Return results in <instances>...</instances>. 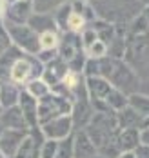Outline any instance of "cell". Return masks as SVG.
<instances>
[{"label": "cell", "instance_id": "obj_1", "mask_svg": "<svg viewBox=\"0 0 149 158\" xmlns=\"http://www.w3.org/2000/svg\"><path fill=\"white\" fill-rule=\"evenodd\" d=\"M97 18L109 22L113 26L129 24L142 13V4L138 0H89Z\"/></svg>", "mask_w": 149, "mask_h": 158}, {"label": "cell", "instance_id": "obj_2", "mask_svg": "<svg viewBox=\"0 0 149 158\" xmlns=\"http://www.w3.org/2000/svg\"><path fill=\"white\" fill-rule=\"evenodd\" d=\"M122 60L138 75L142 82L149 80V33L127 36Z\"/></svg>", "mask_w": 149, "mask_h": 158}, {"label": "cell", "instance_id": "obj_3", "mask_svg": "<svg viewBox=\"0 0 149 158\" xmlns=\"http://www.w3.org/2000/svg\"><path fill=\"white\" fill-rule=\"evenodd\" d=\"M71 107H73V102L69 98H64V96L55 95V93L46 95L44 98L38 100V106H36L38 126L49 122L53 118H58V116H64V114H71Z\"/></svg>", "mask_w": 149, "mask_h": 158}, {"label": "cell", "instance_id": "obj_4", "mask_svg": "<svg viewBox=\"0 0 149 158\" xmlns=\"http://www.w3.org/2000/svg\"><path fill=\"white\" fill-rule=\"evenodd\" d=\"M107 80L113 85V89H118L127 96L133 93H138L142 89V80L138 78V75L124 60H115L113 71Z\"/></svg>", "mask_w": 149, "mask_h": 158}, {"label": "cell", "instance_id": "obj_5", "mask_svg": "<svg viewBox=\"0 0 149 158\" xmlns=\"http://www.w3.org/2000/svg\"><path fill=\"white\" fill-rule=\"evenodd\" d=\"M6 29H7V35L11 38V44L20 49L24 55H31V56L38 55V51H40V36L27 24L6 26Z\"/></svg>", "mask_w": 149, "mask_h": 158}, {"label": "cell", "instance_id": "obj_6", "mask_svg": "<svg viewBox=\"0 0 149 158\" xmlns=\"http://www.w3.org/2000/svg\"><path fill=\"white\" fill-rule=\"evenodd\" d=\"M35 13L33 0H4L2 22L4 26H22Z\"/></svg>", "mask_w": 149, "mask_h": 158}, {"label": "cell", "instance_id": "obj_7", "mask_svg": "<svg viewBox=\"0 0 149 158\" xmlns=\"http://www.w3.org/2000/svg\"><path fill=\"white\" fill-rule=\"evenodd\" d=\"M40 131H42V135H44L46 140H56V142L66 140V138H69V136L75 133V129H73V120H71L69 114L53 118L49 122L42 124V126H40Z\"/></svg>", "mask_w": 149, "mask_h": 158}, {"label": "cell", "instance_id": "obj_8", "mask_svg": "<svg viewBox=\"0 0 149 158\" xmlns=\"http://www.w3.org/2000/svg\"><path fill=\"white\" fill-rule=\"evenodd\" d=\"M95 111H93V106L89 102V96H82V98H77L73 100V107H71V120H73V129L75 131H80V129H85L87 124L91 122Z\"/></svg>", "mask_w": 149, "mask_h": 158}, {"label": "cell", "instance_id": "obj_9", "mask_svg": "<svg viewBox=\"0 0 149 158\" xmlns=\"http://www.w3.org/2000/svg\"><path fill=\"white\" fill-rule=\"evenodd\" d=\"M27 133L29 131H15V129H4L0 133V153L4 155V158H15Z\"/></svg>", "mask_w": 149, "mask_h": 158}, {"label": "cell", "instance_id": "obj_10", "mask_svg": "<svg viewBox=\"0 0 149 158\" xmlns=\"http://www.w3.org/2000/svg\"><path fill=\"white\" fill-rule=\"evenodd\" d=\"M58 56L64 60V62H71L78 53H82V42H80V36L75 35V33H60V42H58Z\"/></svg>", "mask_w": 149, "mask_h": 158}, {"label": "cell", "instance_id": "obj_11", "mask_svg": "<svg viewBox=\"0 0 149 158\" xmlns=\"http://www.w3.org/2000/svg\"><path fill=\"white\" fill-rule=\"evenodd\" d=\"M67 73H69V67H67V64L60 58V56H56L55 60H51L49 64H46L44 65V73H42V80L49 85L51 89L55 87V85H58L64 77H66Z\"/></svg>", "mask_w": 149, "mask_h": 158}, {"label": "cell", "instance_id": "obj_12", "mask_svg": "<svg viewBox=\"0 0 149 158\" xmlns=\"http://www.w3.org/2000/svg\"><path fill=\"white\" fill-rule=\"evenodd\" d=\"M18 107L22 111L24 118H26V124L27 129H35L38 127V118H36V106H38V100L33 98L31 95H27L24 89H20V96H18Z\"/></svg>", "mask_w": 149, "mask_h": 158}, {"label": "cell", "instance_id": "obj_13", "mask_svg": "<svg viewBox=\"0 0 149 158\" xmlns=\"http://www.w3.org/2000/svg\"><path fill=\"white\" fill-rule=\"evenodd\" d=\"M73 155H75V158H91L98 155L97 147L93 145L91 138L87 136V133L84 129L73 133Z\"/></svg>", "mask_w": 149, "mask_h": 158}, {"label": "cell", "instance_id": "obj_14", "mask_svg": "<svg viewBox=\"0 0 149 158\" xmlns=\"http://www.w3.org/2000/svg\"><path fill=\"white\" fill-rule=\"evenodd\" d=\"M0 126L4 129H15V131H29L27 124H26V118L22 114V111L18 106L13 107H7V109L2 111L0 114Z\"/></svg>", "mask_w": 149, "mask_h": 158}, {"label": "cell", "instance_id": "obj_15", "mask_svg": "<svg viewBox=\"0 0 149 158\" xmlns=\"http://www.w3.org/2000/svg\"><path fill=\"white\" fill-rule=\"evenodd\" d=\"M113 89V85L109 84V80L102 78V77H87L85 78V91L89 100H106V96L109 95V91Z\"/></svg>", "mask_w": 149, "mask_h": 158}, {"label": "cell", "instance_id": "obj_16", "mask_svg": "<svg viewBox=\"0 0 149 158\" xmlns=\"http://www.w3.org/2000/svg\"><path fill=\"white\" fill-rule=\"evenodd\" d=\"M116 145L120 149V153L124 151H135L140 145V129L131 127V129H120L116 133Z\"/></svg>", "mask_w": 149, "mask_h": 158}, {"label": "cell", "instance_id": "obj_17", "mask_svg": "<svg viewBox=\"0 0 149 158\" xmlns=\"http://www.w3.org/2000/svg\"><path fill=\"white\" fill-rule=\"evenodd\" d=\"M27 26H29L35 33H38V35L48 33V31H58L51 13H33L31 18L27 20Z\"/></svg>", "mask_w": 149, "mask_h": 158}, {"label": "cell", "instance_id": "obj_18", "mask_svg": "<svg viewBox=\"0 0 149 158\" xmlns=\"http://www.w3.org/2000/svg\"><path fill=\"white\" fill-rule=\"evenodd\" d=\"M20 89L15 84L11 82H0V106L4 109L13 107L18 104V96H20Z\"/></svg>", "mask_w": 149, "mask_h": 158}, {"label": "cell", "instance_id": "obj_19", "mask_svg": "<svg viewBox=\"0 0 149 158\" xmlns=\"http://www.w3.org/2000/svg\"><path fill=\"white\" fill-rule=\"evenodd\" d=\"M116 114V124H118V131L120 129H131V127H136V129H140V124H142V116L138 114V113H135V111L127 106V107H124L122 111H118L115 113Z\"/></svg>", "mask_w": 149, "mask_h": 158}, {"label": "cell", "instance_id": "obj_20", "mask_svg": "<svg viewBox=\"0 0 149 158\" xmlns=\"http://www.w3.org/2000/svg\"><path fill=\"white\" fill-rule=\"evenodd\" d=\"M127 106H129L135 113H138V114L142 116V120L149 116V95H146V93L138 91V93L129 95L127 96Z\"/></svg>", "mask_w": 149, "mask_h": 158}, {"label": "cell", "instance_id": "obj_21", "mask_svg": "<svg viewBox=\"0 0 149 158\" xmlns=\"http://www.w3.org/2000/svg\"><path fill=\"white\" fill-rule=\"evenodd\" d=\"M93 29H95V33H97V36H98L100 42H104L106 46H109L111 42H113V38L116 36V29L113 24H109V22H104V20H100V18H97L93 24H89Z\"/></svg>", "mask_w": 149, "mask_h": 158}, {"label": "cell", "instance_id": "obj_22", "mask_svg": "<svg viewBox=\"0 0 149 158\" xmlns=\"http://www.w3.org/2000/svg\"><path fill=\"white\" fill-rule=\"evenodd\" d=\"M22 89H24L27 95H31L33 98H36V100H40V98H44L46 95H49V93H51V87L42 78L29 80V82H27Z\"/></svg>", "mask_w": 149, "mask_h": 158}, {"label": "cell", "instance_id": "obj_23", "mask_svg": "<svg viewBox=\"0 0 149 158\" xmlns=\"http://www.w3.org/2000/svg\"><path fill=\"white\" fill-rule=\"evenodd\" d=\"M71 4H69V0L64 2L62 6H58L51 15H53V20H55V24H56V29L60 33H66V24H67V18L71 15Z\"/></svg>", "mask_w": 149, "mask_h": 158}, {"label": "cell", "instance_id": "obj_24", "mask_svg": "<svg viewBox=\"0 0 149 158\" xmlns=\"http://www.w3.org/2000/svg\"><path fill=\"white\" fill-rule=\"evenodd\" d=\"M106 104H107V107L113 111V113H118V111H122L124 107H127V95H124L118 89H111L109 95L106 96Z\"/></svg>", "mask_w": 149, "mask_h": 158}, {"label": "cell", "instance_id": "obj_25", "mask_svg": "<svg viewBox=\"0 0 149 158\" xmlns=\"http://www.w3.org/2000/svg\"><path fill=\"white\" fill-rule=\"evenodd\" d=\"M38 149L40 147L35 143V140L31 138V135L27 133V136L24 138V142L20 143L15 158H38Z\"/></svg>", "mask_w": 149, "mask_h": 158}, {"label": "cell", "instance_id": "obj_26", "mask_svg": "<svg viewBox=\"0 0 149 158\" xmlns=\"http://www.w3.org/2000/svg\"><path fill=\"white\" fill-rule=\"evenodd\" d=\"M40 36V51L46 49H56L58 48V42H60V33L58 31H48V33H42L38 35Z\"/></svg>", "mask_w": 149, "mask_h": 158}, {"label": "cell", "instance_id": "obj_27", "mask_svg": "<svg viewBox=\"0 0 149 158\" xmlns=\"http://www.w3.org/2000/svg\"><path fill=\"white\" fill-rule=\"evenodd\" d=\"M85 20H84L82 16L78 15V13H75V11H71V15L67 18V24H66V31L67 33H75V35H80V33L85 29Z\"/></svg>", "mask_w": 149, "mask_h": 158}, {"label": "cell", "instance_id": "obj_28", "mask_svg": "<svg viewBox=\"0 0 149 158\" xmlns=\"http://www.w3.org/2000/svg\"><path fill=\"white\" fill-rule=\"evenodd\" d=\"M64 2H67V0H33V7L35 13H53Z\"/></svg>", "mask_w": 149, "mask_h": 158}, {"label": "cell", "instance_id": "obj_29", "mask_svg": "<svg viewBox=\"0 0 149 158\" xmlns=\"http://www.w3.org/2000/svg\"><path fill=\"white\" fill-rule=\"evenodd\" d=\"M84 53H85L87 58H104V56H107V46L104 42L97 40L93 46H89Z\"/></svg>", "mask_w": 149, "mask_h": 158}, {"label": "cell", "instance_id": "obj_30", "mask_svg": "<svg viewBox=\"0 0 149 158\" xmlns=\"http://www.w3.org/2000/svg\"><path fill=\"white\" fill-rule=\"evenodd\" d=\"M58 142L56 140H44L38 149V158H55L56 156Z\"/></svg>", "mask_w": 149, "mask_h": 158}, {"label": "cell", "instance_id": "obj_31", "mask_svg": "<svg viewBox=\"0 0 149 158\" xmlns=\"http://www.w3.org/2000/svg\"><path fill=\"white\" fill-rule=\"evenodd\" d=\"M55 158H75L73 155V135L58 142V149H56V156Z\"/></svg>", "mask_w": 149, "mask_h": 158}, {"label": "cell", "instance_id": "obj_32", "mask_svg": "<svg viewBox=\"0 0 149 158\" xmlns=\"http://www.w3.org/2000/svg\"><path fill=\"white\" fill-rule=\"evenodd\" d=\"M78 36H80V42H82V49H84V51L89 48V46H93V44L98 40L97 33H95V29H93L91 26H85V29H84Z\"/></svg>", "mask_w": 149, "mask_h": 158}, {"label": "cell", "instance_id": "obj_33", "mask_svg": "<svg viewBox=\"0 0 149 158\" xmlns=\"http://www.w3.org/2000/svg\"><path fill=\"white\" fill-rule=\"evenodd\" d=\"M7 48H11V38H9L7 29H6V26H4V22H2V18H0V55H2Z\"/></svg>", "mask_w": 149, "mask_h": 158}, {"label": "cell", "instance_id": "obj_34", "mask_svg": "<svg viewBox=\"0 0 149 158\" xmlns=\"http://www.w3.org/2000/svg\"><path fill=\"white\" fill-rule=\"evenodd\" d=\"M58 56V51L56 49H49V51H46V49H42V51H38V55H36V60L40 64H49L51 60H55Z\"/></svg>", "mask_w": 149, "mask_h": 158}, {"label": "cell", "instance_id": "obj_35", "mask_svg": "<svg viewBox=\"0 0 149 158\" xmlns=\"http://www.w3.org/2000/svg\"><path fill=\"white\" fill-rule=\"evenodd\" d=\"M135 156L136 158H149V145H138L135 149Z\"/></svg>", "mask_w": 149, "mask_h": 158}, {"label": "cell", "instance_id": "obj_36", "mask_svg": "<svg viewBox=\"0 0 149 158\" xmlns=\"http://www.w3.org/2000/svg\"><path fill=\"white\" fill-rule=\"evenodd\" d=\"M140 143L142 145H149V127L140 129Z\"/></svg>", "mask_w": 149, "mask_h": 158}, {"label": "cell", "instance_id": "obj_37", "mask_svg": "<svg viewBox=\"0 0 149 158\" xmlns=\"http://www.w3.org/2000/svg\"><path fill=\"white\" fill-rule=\"evenodd\" d=\"M116 158H136V156H135V151H124V153H120Z\"/></svg>", "mask_w": 149, "mask_h": 158}, {"label": "cell", "instance_id": "obj_38", "mask_svg": "<svg viewBox=\"0 0 149 158\" xmlns=\"http://www.w3.org/2000/svg\"><path fill=\"white\" fill-rule=\"evenodd\" d=\"M142 16L146 18V22H147V26H149V6H146V7L142 9Z\"/></svg>", "mask_w": 149, "mask_h": 158}, {"label": "cell", "instance_id": "obj_39", "mask_svg": "<svg viewBox=\"0 0 149 158\" xmlns=\"http://www.w3.org/2000/svg\"><path fill=\"white\" fill-rule=\"evenodd\" d=\"M144 127H149V116H147V118H144V120H142V124H140V129H144Z\"/></svg>", "mask_w": 149, "mask_h": 158}, {"label": "cell", "instance_id": "obj_40", "mask_svg": "<svg viewBox=\"0 0 149 158\" xmlns=\"http://www.w3.org/2000/svg\"><path fill=\"white\" fill-rule=\"evenodd\" d=\"M140 4H142V7H146V6H149V0H138Z\"/></svg>", "mask_w": 149, "mask_h": 158}, {"label": "cell", "instance_id": "obj_41", "mask_svg": "<svg viewBox=\"0 0 149 158\" xmlns=\"http://www.w3.org/2000/svg\"><path fill=\"white\" fill-rule=\"evenodd\" d=\"M2 9H4V0H0V18H2Z\"/></svg>", "mask_w": 149, "mask_h": 158}, {"label": "cell", "instance_id": "obj_42", "mask_svg": "<svg viewBox=\"0 0 149 158\" xmlns=\"http://www.w3.org/2000/svg\"><path fill=\"white\" fill-rule=\"evenodd\" d=\"M91 158H104V156H100V155H95V156H91Z\"/></svg>", "mask_w": 149, "mask_h": 158}, {"label": "cell", "instance_id": "obj_43", "mask_svg": "<svg viewBox=\"0 0 149 158\" xmlns=\"http://www.w3.org/2000/svg\"><path fill=\"white\" fill-rule=\"evenodd\" d=\"M2 111H4V107H2V106H0V114H2Z\"/></svg>", "mask_w": 149, "mask_h": 158}, {"label": "cell", "instance_id": "obj_44", "mask_svg": "<svg viewBox=\"0 0 149 158\" xmlns=\"http://www.w3.org/2000/svg\"><path fill=\"white\" fill-rule=\"evenodd\" d=\"M0 158H4V155H2V153H0Z\"/></svg>", "mask_w": 149, "mask_h": 158}, {"label": "cell", "instance_id": "obj_45", "mask_svg": "<svg viewBox=\"0 0 149 158\" xmlns=\"http://www.w3.org/2000/svg\"><path fill=\"white\" fill-rule=\"evenodd\" d=\"M85 2H89V0H85Z\"/></svg>", "mask_w": 149, "mask_h": 158}]
</instances>
